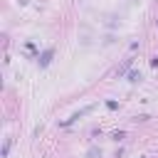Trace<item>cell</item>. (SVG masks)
I'll use <instances>...</instances> for the list:
<instances>
[{
	"label": "cell",
	"instance_id": "6da1fadb",
	"mask_svg": "<svg viewBox=\"0 0 158 158\" xmlns=\"http://www.w3.org/2000/svg\"><path fill=\"white\" fill-rule=\"evenodd\" d=\"M49 59H52V49H47V52L40 57V64H42V67H47V64H49Z\"/></svg>",
	"mask_w": 158,
	"mask_h": 158
}]
</instances>
